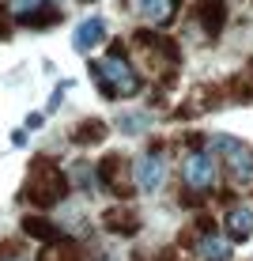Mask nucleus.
<instances>
[{"label":"nucleus","instance_id":"obj_2","mask_svg":"<svg viewBox=\"0 0 253 261\" xmlns=\"http://www.w3.org/2000/svg\"><path fill=\"white\" fill-rule=\"evenodd\" d=\"M23 197L34 201L38 208H49V204H57V201L68 197V174L61 167H53L49 159H34L31 178H26V186H23Z\"/></svg>","mask_w":253,"mask_h":261},{"label":"nucleus","instance_id":"obj_5","mask_svg":"<svg viewBox=\"0 0 253 261\" xmlns=\"http://www.w3.org/2000/svg\"><path fill=\"white\" fill-rule=\"evenodd\" d=\"M182 178H185V190H189V193L212 190V182H215V163H212V155H208V151H193V155L185 159V167H182Z\"/></svg>","mask_w":253,"mask_h":261},{"label":"nucleus","instance_id":"obj_13","mask_svg":"<svg viewBox=\"0 0 253 261\" xmlns=\"http://www.w3.org/2000/svg\"><path fill=\"white\" fill-rule=\"evenodd\" d=\"M23 231L31 239H46V242H57V239H65L57 231V223H49V220H42V216H26L23 220Z\"/></svg>","mask_w":253,"mask_h":261},{"label":"nucleus","instance_id":"obj_3","mask_svg":"<svg viewBox=\"0 0 253 261\" xmlns=\"http://www.w3.org/2000/svg\"><path fill=\"white\" fill-rule=\"evenodd\" d=\"M215 148L223 151V163H227V174L234 186H249L253 182V148L234 137H219Z\"/></svg>","mask_w":253,"mask_h":261},{"label":"nucleus","instance_id":"obj_4","mask_svg":"<svg viewBox=\"0 0 253 261\" xmlns=\"http://www.w3.org/2000/svg\"><path fill=\"white\" fill-rule=\"evenodd\" d=\"M162 174H166V151H162V144H155V148H148L136 159V167H132V182H136L144 193H151V190H159Z\"/></svg>","mask_w":253,"mask_h":261},{"label":"nucleus","instance_id":"obj_9","mask_svg":"<svg viewBox=\"0 0 253 261\" xmlns=\"http://www.w3.org/2000/svg\"><path fill=\"white\" fill-rule=\"evenodd\" d=\"M223 227H227L231 242H246L253 235V208H231L227 220H223Z\"/></svg>","mask_w":253,"mask_h":261},{"label":"nucleus","instance_id":"obj_12","mask_svg":"<svg viewBox=\"0 0 253 261\" xmlns=\"http://www.w3.org/2000/svg\"><path fill=\"white\" fill-rule=\"evenodd\" d=\"M140 227V216L132 208H110L106 212V231H117V235H132Z\"/></svg>","mask_w":253,"mask_h":261},{"label":"nucleus","instance_id":"obj_10","mask_svg":"<svg viewBox=\"0 0 253 261\" xmlns=\"http://www.w3.org/2000/svg\"><path fill=\"white\" fill-rule=\"evenodd\" d=\"M196 254L204 261H231V239H219L215 231H208V235L196 242Z\"/></svg>","mask_w":253,"mask_h":261},{"label":"nucleus","instance_id":"obj_15","mask_svg":"<svg viewBox=\"0 0 253 261\" xmlns=\"http://www.w3.org/2000/svg\"><path fill=\"white\" fill-rule=\"evenodd\" d=\"M38 261H79V254H76V246H72V242L57 239V242H49V246L42 250Z\"/></svg>","mask_w":253,"mask_h":261},{"label":"nucleus","instance_id":"obj_16","mask_svg":"<svg viewBox=\"0 0 253 261\" xmlns=\"http://www.w3.org/2000/svg\"><path fill=\"white\" fill-rule=\"evenodd\" d=\"M68 182L72 186H83V190H91V167H87V163H72V170H68Z\"/></svg>","mask_w":253,"mask_h":261},{"label":"nucleus","instance_id":"obj_18","mask_svg":"<svg viewBox=\"0 0 253 261\" xmlns=\"http://www.w3.org/2000/svg\"><path fill=\"white\" fill-rule=\"evenodd\" d=\"M8 31H12V23H8V8H0V38H8Z\"/></svg>","mask_w":253,"mask_h":261},{"label":"nucleus","instance_id":"obj_1","mask_svg":"<svg viewBox=\"0 0 253 261\" xmlns=\"http://www.w3.org/2000/svg\"><path fill=\"white\" fill-rule=\"evenodd\" d=\"M91 76H95L98 91H102L106 98H132V95L140 91V76H136V68L129 65L121 42H114V49L106 53L102 61H95Z\"/></svg>","mask_w":253,"mask_h":261},{"label":"nucleus","instance_id":"obj_14","mask_svg":"<svg viewBox=\"0 0 253 261\" xmlns=\"http://www.w3.org/2000/svg\"><path fill=\"white\" fill-rule=\"evenodd\" d=\"M102 137H106V121H98V118H87L76 125V144H98Z\"/></svg>","mask_w":253,"mask_h":261},{"label":"nucleus","instance_id":"obj_7","mask_svg":"<svg viewBox=\"0 0 253 261\" xmlns=\"http://www.w3.org/2000/svg\"><path fill=\"white\" fill-rule=\"evenodd\" d=\"M196 23L208 38H219L223 27H227V4L223 0H201L196 4Z\"/></svg>","mask_w":253,"mask_h":261},{"label":"nucleus","instance_id":"obj_17","mask_svg":"<svg viewBox=\"0 0 253 261\" xmlns=\"http://www.w3.org/2000/svg\"><path fill=\"white\" fill-rule=\"evenodd\" d=\"M38 8H42V0H12V12H15V19H23V15L38 12Z\"/></svg>","mask_w":253,"mask_h":261},{"label":"nucleus","instance_id":"obj_19","mask_svg":"<svg viewBox=\"0 0 253 261\" xmlns=\"http://www.w3.org/2000/svg\"><path fill=\"white\" fill-rule=\"evenodd\" d=\"M136 4H140V8H144V4H148V0H136Z\"/></svg>","mask_w":253,"mask_h":261},{"label":"nucleus","instance_id":"obj_11","mask_svg":"<svg viewBox=\"0 0 253 261\" xmlns=\"http://www.w3.org/2000/svg\"><path fill=\"white\" fill-rule=\"evenodd\" d=\"M178 8H182V0H148V4H144V15L155 27H170L174 15H178Z\"/></svg>","mask_w":253,"mask_h":261},{"label":"nucleus","instance_id":"obj_8","mask_svg":"<svg viewBox=\"0 0 253 261\" xmlns=\"http://www.w3.org/2000/svg\"><path fill=\"white\" fill-rule=\"evenodd\" d=\"M102 38H106V23L98 19V15H91V19H83V23L76 27V34H72V46H76L79 53H87V49H95Z\"/></svg>","mask_w":253,"mask_h":261},{"label":"nucleus","instance_id":"obj_20","mask_svg":"<svg viewBox=\"0 0 253 261\" xmlns=\"http://www.w3.org/2000/svg\"><path fill=\"white\" fill-rule=\"evenodd\" d=\"M8 261H19V257H8Z\"/></svg>","mask_w":253,"mask_h":261},{"label":"nucleus","instance_id":"obj_6","mask_svg":"<svg viewBox=\"0 0 253 261\" xmlns=\"http://www.w3.org/2000/svg\"><path fill=\"white\" fill-rule=\"evenodd\" d=\"M125 170H129V167H125V155H106L102 163H98V178H102V186H106V190H114L117 197H129L136 182H129Z\"/></svg>","mask_w":253,"mask_h":261}]
</instances>
